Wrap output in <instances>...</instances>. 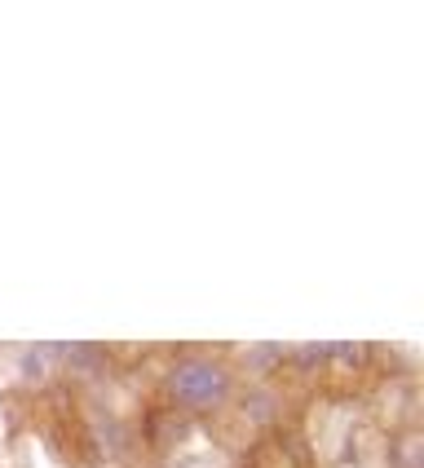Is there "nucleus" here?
I'll use <instances>...</instances> for the list:
<instances>
[{
	"instance_id": "nucleus-5",
	"label": "nucleus",
	"mask_w": 424,
	"mask_h": 468,
	"mask_svg": "<svg viewBox=\"0 0 424 468\" xmlns=\"http://www.w3.org/2000/svg\"><path fill=\"white\" fill-rule=\"evenodd\" d=\"M327 363L363 367L367 363V349H363V345H349V340H336V345H327Z\"/></svg>"
},
{
	"instance_id": "nucleus-1",
	"label": "nucleus",
	"mask_w": 424,
	"mask_h": 468,
	"mask_svg": "<svg viewBox=\"0 0 424 468\" xmlns=\"http://www.w3.org/2000/svg\"><path fill=\"white\" fill-rule=\"evenodd\" d=\"M168 393L186 407H217L230 393V376L226 367L208 363V358H186L168 371Z\"/></svg>"
},
{
	"instance_id": "nucleus-7",
	"label": "nucleus",
	"mask_w": 424,
	"mask_h": 468,
	"mask_svg": "<svg viewBox=\"0 0 424 468\" xmlns=\"http://www.w3.org/2000/svg\"><path fill=\"white\" fill-rule=\"evenodd\" d=\"M283 358H288V354H283V345H265V349H252V358H248V363L252 367H274V363H283Z\"/></svg>"
},
{
	"instance_id": "nucleus-9",
	"label": "nucleus",
	"mask_w": 424,
	"mask_h": 468,
	"mask_svg": "<svg viewBox=\"0 0 424 468\" xmlns=\"http://www.w3.org/2000/svg\"><path fill=\"white\" fill-rule=\"evenodd\" d=\"M23 376H45V354H23Z\"/></svg>"
},
{
	"instance_id": "nucleus-2",
	"label": "nucleus",
	"mask_w": 424,
	"mask_h": 468,
	"mask_svg": "<svg viewBox=\"0 0 424 468\" xmlns=\"http://www.w3.org/2000/svg\"><path fill=\"white\" fill-rule=\"evenodd\" d=\"M186 433V424L173 411H151L146 416V442L151 446H168V442H177Z\"/></svg>"
},
{
	"instance_id": "nucleus-8",
	"label": "nucleus",
	"mask_w": 424,
	"mask_h": 468,
	"mask_svg": "<svg viewBox=\"0 0 424 468\" xmlns=\"http://www.w3.org/2000/svg\"><path fill=\"white\" fill-rule=\"evenodd\" d=\"M292 358H296L301 367H323L327 363V345H305V349H296Z\"/></svg>"
},
{
	"instance_id": "nucleus-4",
	"label": "nucleus",
	"mask_w": 424,
	"mask_h": 468,
	"mask_svg": "<svg viewBox=\"0 0 424 468\" xmlns=\"http://www.w3.org/2000/svg\"><path fill=\"white\" fill-rule=\"evenodd\" d=\"M67 363L76 367V371H98V367H106V354L98 345H71L67 349Z\"/></svg>"
},
{
	"instance_id": "nucleus-3",
	"label": "nucleus",
	"mask_w": 424,
	"mask_h": 468,
	"mask_svg": "<svg viewBox=\"0 0 424 468\" xmlns=\"http://www.w3.org/2000/svg\"><path fill=\"white\" fill-rule=\"evenodd\" d=\"M243 411L257 420V424H265V420L279 416V402H274L270 393H261V389H248V393H243Z\"/></svg>"
},
{
	"instance_id": "nucleus-6",
	"label": "nucleus",
	"mask_w": 424,
	"mask_h": 468,
	"mask_svg": "<svg viewBox=\"0 0 424 468\" xmlns=\"http://www.w3.org/2000/svg\"><path fill=\"white\" fill-rule=\"evenodd\" d=\"M98 429H102V442H106V451H111V455H120V451H124V429H120V420L102 416V424H98Z\"/></svg>"
}]
</instances>
